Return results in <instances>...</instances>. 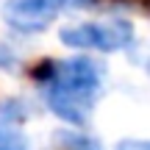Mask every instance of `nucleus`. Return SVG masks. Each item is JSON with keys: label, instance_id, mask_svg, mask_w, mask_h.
Instances as JSON below:
<instances>
[{"label": "nucleus", "instance_id": "f257e3e1", "mask_svg": "<svg viewBox=\"0 0 150 150\" xmlns=\"http://www.w3.org/2000/svg\"><path fill=\"white\" fill-rule=\"evenodd\" d=\"M33 81H39L45 89V103L47 108L61 117L64 122L83 128L89 122L95 103L103 92V70L97 61L78 56V59L64 61H42L33 67Z\"/></svg>", "mask_w": 150, "mask_h": 150}, {"label": "nucleus", "instance_id": "f03ea898", "mask_svg": "<svg viewBox=\"0 0 150 150\" xmlns=\"http://www.w3.org/2000/svg\"><path fill=\"white\" fill-rule=\"evenodd\" d=\"M61 42L67 47L78 50H100V53H114L134 45V25L122 17L103 22H78V25L61 28Z\"/></svg>", "mask_w": 150, "mask_h": 150}, {"label": "nucleus", "instance_id": "7ed1b4c3", "mask_svg": "<svg viewBox=\"0 0 150 150\" xmlns=\"http://www.w3.org/2000/svg\"><path fill=\"white\" fill-rule=\"evenodd\" d=\"M67 3L70 0H6L3 20L20 33H36L45 31Z\"/></svg>", "mask_w": 150, "mask_h": 150}, {"label": "nucleus", "instance_id": "20e7f679", "mask_svg": "<svg viewBox=\"0 0 150 150\" xmlns=\"http://www.w3.org/2000/svg\"><path fill=\"white\" fill-rule=\"evenodd\" d=\"M56 142L61 145V150H103L97 139L81 134V131H61L56 136Z\"/></svg>", "mask_w": 150, "mask_h": 150}, {"label": "nucleus", "instance_id": "39448f33", "mask_svg": "<svg viewBox=\"0 0 150 150\" xmlns=\"http://www.w3.org/2000/svg\"><path fill=\"white\" fill-rule=\"evenodd\" d=\"M0 150H31V145H28V136L17 125L0 120Z\"/></svg>", "mask_w": 150, "mask_h": 150}, {"label": "nucleus", "instance_id": "423d86ee", "mask_svg": "<svg viewBox=\"0 0 150 150\" xmlns=\"http://www.w3.org/2000/svg\"><path fill=\"white\" fill-rule=\"evenodd\" d=\"M117 150H150V139H122Z\"/></svg>", "mask_w": 150, "mask_h": 150}, {"label": "nucleus", "instance_id": "0eeeda50", "mask_svg": "<svg viewBox=\"0 0 150 150\" xmlns=\"http://www.w3.org/2000/svg\"><path fill=\"white\" fill-rule=\"evenodd\" d=\"M14 67H17V56L6 45H0V70H14Z\"/></svg>", "mask_w": 150, "mask_h": 150}, {"label": "nucleus", "instance_id": "6e6552de", "mask_svg": "<svg viewBox=\"0 0 150 150\" xmlns=\"http://www.w3.org/2000/svg\"><path fill=\"white\" fill-rule=\"evenodd\" d=\"M147 70H150V61H147Z\"/></svg>", "mask_w": 150, "mask_h": 150}]
</instances>
